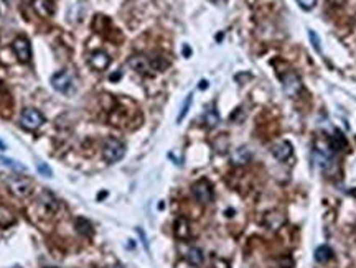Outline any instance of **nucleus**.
Returning <instances> with one entry per match:
<instances>
[{
	"label": "nucleus",
	"mask_w": 356,
	"mask_h": 268,
	"mask_svg": "<svg viewBox=\"0 0 356 268\" xmlns=\"http://www.w3.org/2000/svg\"><path fill=\"white\" fill-rule=\"evenodd\" d=\"M5 2H7V0H5Z\"/></svg>",
	"instance_id": "2f4dec72"
},
{
	"label": "nucleus",
	"mask_w": 356,
	"mask_h": 268,
	"mask_svg": "<svg viewBox=\"0 0 356 268\" xmlns=\"http://www.w3.org/2000/svg\"><path fill=\"white\" fill-rule=\"evenodd\" d=\"M119 77H122V72H116V74H111V81H117Z\"/></svg>",
	"instance_id": "cd10ccee"
},
{
	"label": "nucleus",
	"mask_w": 356,
	"mask_h": 268,
	"mask_svg": "<svg viewBox=\"0 0 356 268\" xmlns=\"http://www.w3.org/2000/svg\"><path fill=\"white\" fill-rule=\"evenodd\" d=\"M13 224H15V216H13V212L9 207L0 206V227L7 229V227L13 226Z\"/></svg>",
	"instance_id": "f3484780"
},
{
	"label": "nucleus",
	"mask_w": 356,
	"mask_h": 268,
	"mask_svg": "<svg viewBox=\"0 0 356 268\" xmlns=\"http://www.w3.org/2000/svg\"><path fill=\"white\" fill-rule=\"evenodd\" d=\"M33 9L43 18L52 17L55 13V5L52 0H33Z\"/></svg>",
	"instance_id": "4468645a"
},
{
	"label": "nucleus",
	"mask_w": 356,
	"mask_h": 268,
	"mask_svg": "<svg viewBox=\"0 0 356 268\" xmlns=\"http://www.w3.org/2000/svg\"><path fill=\"white\" fill-rule=\"evenodd\" d=\"M297 4L300 5V9L303 10H312L313 7H315L317 0H297Z\"/></svg>",
	"instance_id": "a878e982"
},
{
	"label": "nucleus",
	"mask_w": 356,
	"mask_h": 268,
	"mask_svg": "<svg viewBox=\"0 0 356 268\" xmlns=\"http://www.w3.org/2000/svg\"><path fill=\"white\" fill-rule=\"evenodd\" d=\"M332 147H333V150H341V148L346 147L345 137L341 135L340 132H337V135H333V139H332Z\"/></svg>",
	"instance_id": "4be33fe9"
},
{
	"label": "nucleus",
	"mask_w": 356,
	"mask_h": 268,
	"mask_svg": "<svg viewBox=\"0 0 356 268\" xmlns=\"http://www.w3.org/2000/svg\"><path fill=\"white\" fill-rule=\"evenodd\" d=\"M249 158H251V153H249V150L246 147H241L238 148L236 151H234V155H233V162L236 163V165H244L249 162Z\"/></svg>",
	"instance_id": "aec40b11"
},
{
	"label": "nucleus",
	"mask_w": 356,
	"mask_h": 268,
	"mask_svg": "<svg viewBox=\"0 0 356 268\" xmlns=\"http://www.w3.org/2000/svg\"><path fill=\"white\" fill-rule=\"evenodd\" d=\"M71 84H73V81H71V76L66 71H60L52 76V86L58 92H68Z\"/></svg>",
	"instance_id": "9d476101"
},
{
	"label": "nucleus",
	"mask_w": 356,
	"mask_h": 268,
	"mask_svg": "<svg viewBox=\"0 0 356 268\" xmlns=\"http://www.w3.org/2000/svg\"><path fill=\"white\" fill-rule=\"evenodd\" d=\"M0 162H2L5 166H10V168H15L18 171H27V168L23 165H20V163H15L13 160H9V158H0Z\"/></svg>",
	"instance_id": "393cba45"
},
{
	"label": "nucleus",
	"mask_w": 356,
	"mask_h": 268,
	"mask_svg": "<svg viewBox=\"0 0 356 268\" xmlns=\"http://www.w3.org/2000/svg\"><path fill=\"white\" fill-rule=\"evenodd\" d=\"M125 155V143L120 142L119 139H114L109 137L106 139L103 143V156L108 163H116L119 160H122Z\"/></svg>",
	"instance_id": "f257e3e1"
},
{
	"label": "nucleus",
	"mask_w": 356,
	"mask_h": 268,
	"mask_svg": "<svg viewBox=\"0 0 356 268\" xmlns=\"http://www.w3.org/2000/svg\"><path fill=\"white\" fill-rule=\"evenodd\" d=\"M7 186H9V191L13 196H17L20 199L32 196L33 193V181L23 176H10L7 179Z\"/></svg>",
	"instance_id": "f03ea898"
},
{
	"label": "nucleus",
	"mask_w": 356,
	"mask_h": 268,
	"mask_svg": "<svg viewBox=\"0 0 356 268\" xmlns=\"http://www.w3.org/2000/svg\"><path fill=\"white\" fill-rule=\"evenodd\" d=\"M0 150H7V145L2 140H0Z\"/></svg>",
	"instance_id": "c85d7f7f"
},
{
	"label": "nucleus",
	"mask_w": 356,
	"mask_h": 268,
	"mask_svg": "<svg viewBox=\"0 0 356 268\" xmlns=\"http://www.w3.org/2000/svg\"><path fill=\"white\" fill-rule=\"evenodd\" d=\"M12 268H20V266H12Z\"/></svg>",
	"instance_id": "c756f323"
},
{
	"label": "nucleus",
	"mask_w": 356,
	"mask_h": 268,
	"mask_svg": "<svg viewBox=\"0 0 356 268\" xmlns=\"http://www.w3.org/2000/svg\"><path fill=\"white\" fill-rule=\"evenodd\" d=\"M74 229H76V232L80 234V235H83V237H91L92 234H94L92 224L88 219H84V217H76Z\"/></svg>",
	"instance_id": "2eb2a0df"
},
{
	"label": "nucleus",
	"mask_w": 356,
	"mask_h": 268,
	"mask_svg": "<svg viewBox=\"0 0 356 268\" xmlns=\"http://www.w3.org/2000/svg\"><path fill=\"white\" fill-rule=\"evenodd\" d=\"M12 49H13V53H15V56L18 58V61L28 63L32 60V46H30V41H28L25 36H17L12 43Z\"/></svg>",
	"instance_id": "39448f33"
},
{
	"label": "nucleus",
	"mask_w": 356,
	"mask_h": 268,
	"mask_svg": "<svg viewBox=\"0 0 356 268\" xmlns=\"http://www.w3.org/2000/svg\"><path fill=\"white\" fill-rule=\"evenodd\" d=\"M40 206L45 209L46 214L52 216V214H55L60 209V202H58V199L53 196V193H49V191L45 190L43 193L40 194Z\"/></svg>",
	"instance_id": "9b49d317"
},
{
	"label": "nucleus",
	"mask_w": 356,
	"mask_h": 268,
	"mask_svg": "<svg viewBox=\"0 0 356 268\" xmlns=\"http://www.w3.org/2000/svg\"><path fill=\"white\" fill-rule=\"evenodd\" d=\"M191 102H193V94H188L187 99H185L183 105H182V111H180V114H178V117H176V122H178V124H180V122L185 119V115L188 114L190 107H191Z\"/></svg>",
	"instance_id": "412c9836"
},
{
	"label": "nucleus",
	"mask_w": 356,
	"mask_h": 268,
	"mask_svg": "<svg viewBox=\"0 0 356 268\" xmlns=\"http://www.w3.org/2000/svg\"><path fill=\"white\" fill-rule=\"evenodd\" d=\"M205 125L208 127V128H215L218 124H219V114L215 107H210V109H206V112H205Z\"/></svg>",
	"instance_id": "a211bd4d"
},
{
	"label": "nucleus",
	"mask_w": 356,
	"mask_h": 268,
	"mask_svg": "<svg viewBox=\"0 0 356 268\" xmlns=\"http://www.w3.org/2000/svg\"><path fill=\"white\" fill-rule=\"evenodd\" d=\"M345 2H346V0H328V4L333 5V7H341Z\"/></svg>",
	"instance_id": "bb28decb"
},
{
	"label": "nucleus",
	"mask_w": 356,
	"mask_h": 268,
	"mask_svg": "<svg viewBox=\"0 0 356 268\" xmlns=\"http://www.w3.org/2000/svg\"><path fill=\"white\" fill-rule=\"evenodd\" d=\"M127 64L135 71V72H140V74H148L152 69V63L150 60H148L147 56H142V55H135L132 56L129 61H127Z\"/></svg>",
	"instance_id": "6e6552de"
},
{
	"label": "nucleus",
	"mask_w": 356,
	"mask_h": 268,
	"mask_svg": "<svg viewBox=\"0 0 356 268\" xmlns=\"http://www.w3.org/2000/svg\"><path fill=\"white\" fill-rule=\"evenodd\" d=\"M37 170L40 171V175H43V176H53V171H52V168H49V166L46 165V163H43V162H38L37 163Z\"/></svg>",
	"instance_id": "b1692460"
},
{
	"label": "nucleus",
	"mask_w": 356,
	"mask_h": 268,
	"mask_svg": "<svg viewBox=\"0 0 356 268\" xmlns=\"http://www.w3.org/2000/svg\"><path fill=\"white\" fill-rule=\"evenodd\" d=\"M191 193H193V196L198 202H201V204H208V202L213 201V187H211V183L208 179H198L196 183L191 186Z\"/></svg>",
	"instance_id": "20e7f679"
},
{
	"label": "nucleus",
	"mask_w": 356,
	"mask_h": 268,
	"mask_svg": "<svg viewBox=\"0 0 356 268\" xmlns=\"http://www.w3.org/2000/svg\"><path fill=\"white\" fill-rule=\"evenodd\" d=\"M282 79V84H284V91H286L289 96H297L298 92L302 91V81H300V77H298L297 72L294 71H289L287 74H284L281 76Z\"/></svg>",
	"instance_id": "423d86ee"
},
{
	"label": "nucleus",
	"mask_w": 356,
	"mask_h": 268,
	"mask_svg": "<svg viewBox=\"0 0 356 268\" xmlns=\"http://www.w3.org/2000/svg\"><path fill=\"white\" fill-rule=\"evenodd\" d=\"M89 64H91V68L92 69H96V71H104V69H108L109 68V64H111V56L106 53V51H94V53H91L89 56Z\"/></svg>",
	"instance_id": "1a4fd4ad"
},
{
	"label": "nucleus",
	"mask_w": 356,
	"mask_h": 268,
	"mask_svg": "<svg viewBox=\"0 0 356 268\" xmlns=\"http://www.w3.org/2000/svg\"><path fill=\"white\" fill-rule=\"evenodd\" d=\"M112 268H120V266H112Z\"/></svg>",
	"instance_id": "7c9ffc66"
},
{
	"label": "nucleus",
	"mask_w": 356,
	"mask_h": 268,
	"mask_svg": "<svg viewBox=\"0 0 356 268\" xmlns=\"http://www.w3.org/2000/svg\"><path fill=\"white\" fill-rule=\"evenodd\" d=\"M20 124L27 130H38L45 124V117L37 109H25L22 115H20Z\"/></svg>",
	"instance_id": "7ed1b4c3"
},
{
	"label": "nucleus",
	"mask_w": 356,
	"mask_h": 268,
	"mask_svg": "<svg viewBox=\"0 0 356 268\" xmlns=\"http://www.w3.org/2000/svg\"><path fill=\"white\" fill-rule=\"evenodd\" d=\"M173 232L176 235V238L180 240H188L190 235H191V230H190V224L185 217H178L175 221V226H173Z\"/></svg>",
	"instance_id": "ddd939ff"
},
{
	"label": "nucleus",
	"mask_w": 356,
	"mask_h": 268,
	"mask_svg": "<svg viewBox=\"0 0 356 268\" xmlns=\"http://www.w3.org/2000/svg\"><path fill=\"white\" fill-rule=\"evenodd\" d=\"M309 38H310V41H312V46H313V49H315V51H322V45H320V38H318V35L313 32V30H309Z\"/></svg>",
	"instance_id": "5701e85b"
},
{
	"label": "nucleus",
	"mask_w": 356,
	"mask_h": 268,
	"mask_svg": "<svg viewBox=\"0 0 356 268\" xmlns=\"http://www.w3.org/2000/svg\"><path fill=\"white\" fill-rule=\"evenodd\" d=\"M187 260H188V263L191 266H201L203 262H205V255L198 247H191L187 252Z\"/></svg>",
	"instance_id": "dca6fc26"
},
{
	"label": "nucleus",
	"mask_w": 356,
	"mask_h": 268,
	"mask_svg": "<svg viewBox=\"0 0 356 268\" xmlns=\"http://www.w3.org/2000/svg\"><path fill=\"white\" fill-rule=\"evenodd\" d=\"M333 257V252L328 245H320V247L315 250V260L318 263H325Z\"/></svg>",
	"instance_id": "6ab92c4d"
},
{
	"label": "nucleus",
	"mask_w": 356,
	"mask_h": 268,
	"mask_svg": "<svg viewBox=\"0 0 356 268\" xmlns=\"http://www.w3.org/2000/svg\"><path fill=\"white\" fill-rule=\"evenodd\" d=\"M270 151H272V155L275 160H279V162H287L289 158L292 156V151H294V148H292V145L290 142L287 140H279V142H275L272 145V148H270Z\"/></svg>",
	"instance_id": "0eeeda50"
},
{
	"label": "nucleus",
	"mask_w": 356,
	"mask_h": 268,
	"mask_svg": "<svg viewBox=\"0 0 356 268\" xmlns=\"http://www.w3.org/2000/svg\"><path fill=\"white\" fill-rule=\"evenodd\" d=\"M284 224H286V216L281 211H270L264 216V226L270 230L281 229Z\"/></svg>",
	"instance_id": "f8f14e48"
}]
</instances>
